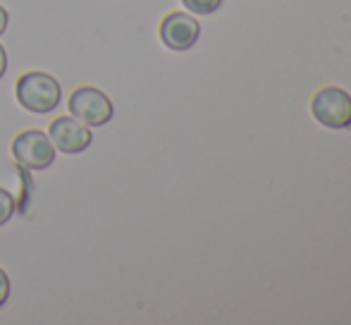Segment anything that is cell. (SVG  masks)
Returning <instances> with one entry per match:
<instances>
[{
  "instance_id": "cell-1",
  "label": "cell",
  "mask_w": 351,
  "mask_h": 325,
  "mask_svg": "<svg viewBox=\"0 0 351 325\" xmlns=\"http://www.w3.org/2000/svg\"><path fill=\"white\" fill-rule=\"evenodd\" d=\"M14 96L17 103L29 112H36V115H48L53 112L62 101V86L48 72H24L22 77L14 84Z\"/></svg>"
},
{
  "instance_id": "cell-2",
  "label": "cell",
  "mask_w": 351,
  "mask_h": 325,
  "mask_svg": "<svg viewBox=\"0 0 351 325\" xmlns=\"http://www.w3.org/2000/svg\"><path fill=\"white\" fill-rule=\"evenodd\" d=\"M56 156L58 149L41 130H24L12 139V158L24 170H48Z\"/></svg>"
},
{
  "instance_id": "cell-3",
  "label": "cell",
  "mask_w": 351,
  "mask_h": 325,
  "mask_svg": "<svg viewBox=\"0 0 351 325\" xmlns=\"http://www.w3.org/2000/svg\"><path fill=\"white\" fill-rule=\"evenodd\" d=\"M311 112L328 130H349L351 96L339 86H323L311 98Z\"/></svg>"
},
{
  "instance_id": "cell-4",
  "label": "cell",
  "mask_w": 351,
  "mask_h": 325,
  "mask_svg": "<svg viewBox=\"0 0 351 325\" xmlns=\"http://www.w3.org/2000/svg\"><path fill=\"white\" fill-rule=\"evenodd\" d=\"M70 115L82 120L88 127H103L112 120L115 115V106L108 98V93H103L96 86H79L70 93Z\"/></svg>"
},
{
  "instance_id": "cell-5",
  "label": "cell",
  "mask_w": 351,
  "mask_h": 325,
  "mask_svg": "<svg viewBox=\"0 0 351 325\" xmlns=\"http://www.w3.org/2000/svg\"><path fill=\"white\" fill-rule=\"evenodd\" d=\"M48 136H51L53 146H56L60 154L77 156L84 154L88 146L93 144V132L88 125H84L82 120L72 115H60L51 122L48 127Z\"/></svg>"
},
{
  "instance_id": "cell-6",
  "label": "cell",
  "mask_w": 351,
  "mask_h": 325,
  "mask_svg": "<svg viewBox=\"0 0 351 325\" xmlns=\"http://www.w3.org/2000/svg\"><path fill=\"white\" fill-rule=\"evenodd\" d=\"M201 36V24L189 12H170L160 22V41L170 51H189Z\"/></svg>"
},
{
  "instance_id": "cell-7",
  "label": "cell",
  "mask_w": 351,
  "mask_h": 325,
  "mask_svg": "<svg viewBox=\"0 0 351 325\" xmlns=\"http://www.w3.org/2000/svg\"><path fill=\"white\" fill-rule=\"evenodd\" d=\"M14 210H17V201H14V196L10 194L8 189H3V186H0V228L12 220Z\"/></svg>"
},
{
  "instance_id": "cell-8",
  "label": "cell",
  "mask_w": 351,
  "mask_h": 325,
  "mask_svg": "<svg viewBox=\"0 0 351 325\" xmlns=\"http://www.w3.org/2000/svg\"><path fill=\"white\" fill-rule=\"evenodd\" d=\"M182 5L194 14H213L222 8V0H182Z\"/></svg>"
},
{
  "instance_id": "cell-9",
  "label": "cell",
  "mask_w": 351,
  "mask_h": 325,
  "mask_svg": "<svg viewBox=\"0 0 351 325\" xmlns=\"http://www.w3.org/2000/svg\"><path fill=\"white\" fill-rule=\"evenodd\" d=\"M10 292H12V285H10V275L5 273L3 268H0V309H3L5 304H8Z\"/></svg>"
},
{
  "instance_id": "cell-10",
  "label": "cell",
  "mask_w": 351,
  "mask_h": 325,
  "mask_svg": "<svg viewBox=\"0 0 351 325\" xmlns=\"http://www.w3.org/2000/svg\"><path fill=\"white\" fill-rule=\"evenodd\" d=\"M8 24H10V14H8V10L0 5V36L8 32Z\"/></svg>"
},
{
  "instance_id": "cell-11",
  "label": "cell",
  "mask_w": 351,
  "mask_h": 325,
  "mask_svg": "<svg viewBox=\"0 0 351 325\" xmlns=\"http://www.w3.org/2000/svg\"><path fill=\"white\" fill-rule=\"evenodd\" d=\"M5 72H8V53H5L3 43H0V80L5 77Z\"/></svg>"
}]
</instances>
